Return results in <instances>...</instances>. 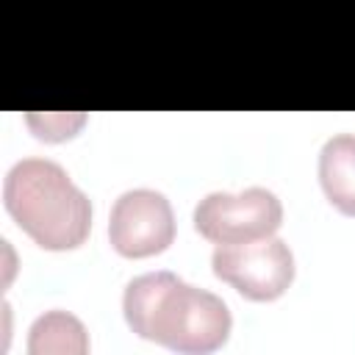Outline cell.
Returning <instances> with one entry per match:
<instances>
[{"mask_svg": "<svg viewBox=\"0 0 355 355\" xmlns=\"http://www.w3.org/2000/svg\"><path fill=\"white\" fill-rule=\"evenodd\" d=\"M128 327L175 352H211L230 336L233 319L222 297L191 286L175 272H147L125 286Z\"/></svg>", "mask_w": 355, "mask_h": 355, "instance_id": "obj_1", "label": "cell"}, {"mask_svg": "<svg viewBox=\"0 0 355 355\" xmlns=\"http://www.w3.org/2000/svg\"><path fill=\"white\" fill-rule=\"evenodd\" d=\"M14 222L44 250H75L92 230V202L67 169L47 158L17 161L3 180Z\"/></svg>", "mask_w": 355, "mask_h": 355, "instance_id": "obj_2", "label": "cell"}, {"mask_svg": "<svg viewBox=\"0 0 355 355\" xmlns=\"http://www.w3.org/2000/svg\"><path fill=\"white\" fill-rule=\"evenodd\" d=\"M211 263L219 280L255 302L277 300L294 280V255L275 233L252 241L216 244Z\"/></svg>", "mask_w": 355, "mask_h": 355, "instance_id": "obj_3", "label": "cell"}, {"mask_svg": "<svg viewBox=\"0 0 355 355\" xmlns=\"http://www.w3.org/2000/svg\"><path fill=\"white\" fill-rule=\"evenodd\" d=\"M283 222V202L263 186L239 194L211 191L194 208V227L214 244H236L272 236Z\"/></svg>", "mask_w": 355, "mask_h": 355, "instance_id": "obj_4", "label": "cell"}, {"mask_svg": "<svg viewBox=\"0 0 355 355\" xmlns=\"http://www.w3.org/2000/svg\"><path fill=\"white\" fill-rule=\"evenodd\" d=\"M111 247L125 258H150L175 241V214L155 189H130L114 200L108 216Z\"/></svg>", "mask_w": 355, "mask_h": 355, "instance_id": "obj_5", "label": "cell"}, {"mask_svg": "<svg viewBox=\"0 0 355 355\" xmlns=\"http://www.w3.org/2000/svg\"><path fill=\"white\" fill-rule=\"evenodd\" d=\"M319 183L341 214L355 216V133H336L322 144Z\"/></svg>", "mask_w": 355, "mask_h": 355, "instance_id": "obj_6", "label": "cell"}, {"mask_svg": "<svg viewBox=\"0 0 355 355\" xmlns=\"http://www.w3.org/2000/svg\"><path fill=\"white\" fill-rule=\"evenodd\" d=\"M28 352L31 355H86L89 336L78 316L69 311H47L36 316L28 330Z\"/></svg>", "mask_w": 355, "mask_h": 355, "instance_id": "obj_7", "label": "cell"}, {"mask_svg": "<svg viewBox=\"0 0 355 355\" xmlns=\"http://www.w3.org/2000/svg\"><path fill=\"white\" fill-rule=\"evenodd\" d=\"M28 128L44 139V141H64L69 136H75L80 130V125L86 122V114H25Z\"/></svg>", "mask_w": 355, "mask_h": 355, "instance_id": "obj_8", "label": "cell"}]
</instances>
